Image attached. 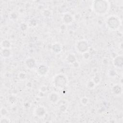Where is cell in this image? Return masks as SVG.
<instances>
[{
    "label": "cell",
    "instance_id": "cell-1",
    "mask_svg": "<svg viewBox=\"0 0 123 123\" xmlns=\"http://www.w3.org/2000/svg\"><path fill=\"white\" fill-rule=\"evenodd\" d=\"M118 21L116 20V18H111L109 21V24L111 26V27H116L118 25Z\"/></svg>",
    "mask_w": 123,
    "mask_h": 123
}]
</instances>
